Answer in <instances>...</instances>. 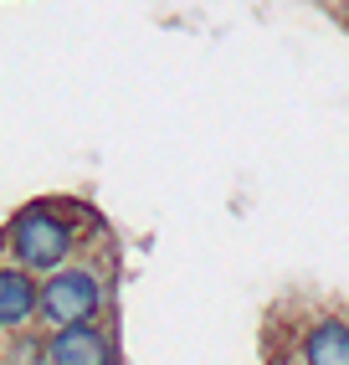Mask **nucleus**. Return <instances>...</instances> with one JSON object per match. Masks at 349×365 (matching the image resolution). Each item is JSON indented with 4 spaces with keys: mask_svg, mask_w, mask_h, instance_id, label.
Segmentation results:
<instances>
[{
    "mask_svg": "<svg viewBox=\"0 0 349 365\" xmlns=\"http://www.w3.org/2000/svg\"><path fill=\"white\" fill-rule=\"evenodd\" d=\"M11 252L21 267L31 273H57V267L72 257V242H78V227L67 222L57 206H26L11 216Z\"/></svg>",
    "mask_w": 349,
    "mask_h": 365,
    "instance_id": "obj_1",
    "label": "nucleus"
},
{
    "mask_svg": "<svg viewBox=\"0 0 349 365\" xmlns=\"http://www.w3.org/2000/svg\"><path fill=\"white\" fill-rule=\"evenodd\" d=\"M108 294H103V278L98 267L78 262V267H57L52 278L41 283V324L46 329H67V324H98Z\"/></svg>",
    "mask_w": 349,
    "mask_h": 365,
    "instance_id": "obj_2",
    "label": "nucleus"
},
{
    "mask_svg": "<svg viewBox=\"0 0 349 365\" xmlns=\"http://www.w3.org/2000/svg\"><path fill=\"white\" fill-rule=\"evenodd\" d=\"M41 319V283L31 267L0 262V334H26Z\"/></svg>",
    "mask_w": 349,
    "mask_h": 365,
    "instance_id": "obj_3",
    "label": "nucleus"
},
{
    "mask_svg": "<svg viewBox=\"0 0 349 365\" xmlns=\"http://www.w3.org/2000/svg\"><path fill=\"white\" fill-rule=\"evenodd\" d=\"M46 365H118V355L98 324H67L46 339Z\"/></svg>",
    "mask_w": 349,
    "mask_h": 365,
    "instance_id": "obj_4",
    "label": "nucleus"
},
{
    "mask_svg": "<svg viewBox=\"0 0 349 365\" xmlns=\"http://www.w3.org/2000/svg\"><path fill=\"white\" fill-rule=\"evenodd\" d=\"M303 365H349V319L329 314V319H318L308 334H303Z\"/></svg>",
    "mask_w": 349,
    "mask_h": 365,
    "instance_id": "obj_5",
    "label": "nucleus"
}]
</instances>
